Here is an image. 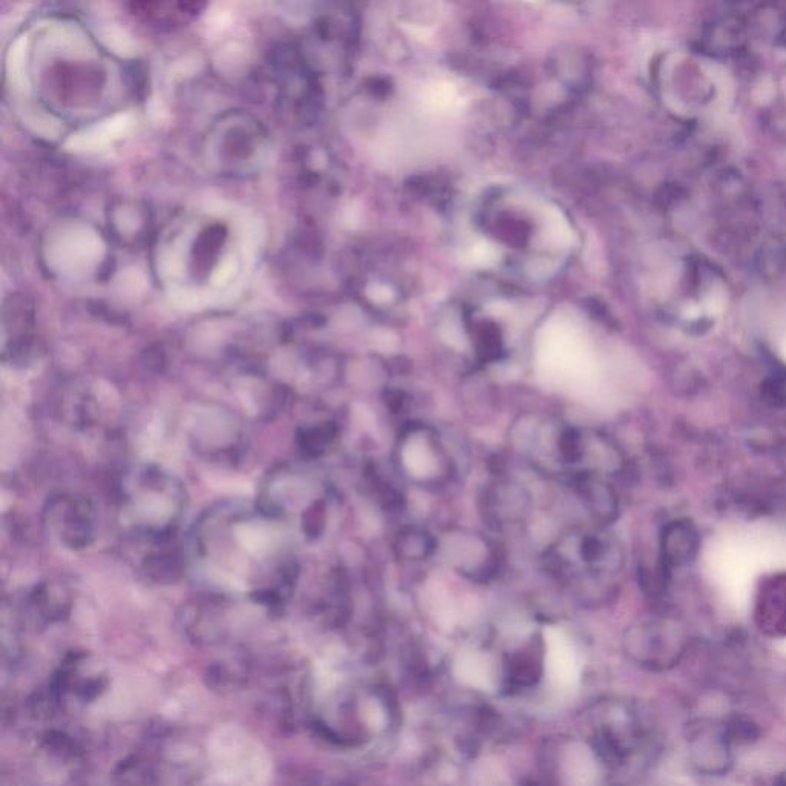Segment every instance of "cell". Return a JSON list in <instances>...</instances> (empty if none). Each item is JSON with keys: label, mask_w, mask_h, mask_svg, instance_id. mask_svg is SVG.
<instances>
[{"label": "cell", "mask_w": 786, "mask_h": 786, "mask_svg": "<svg viewBox=\"0 0 786 786\" xmlns=\"http://www.w3.org/2000/svg\"><path fill=\"white\" fill-rule=\"evenodd\" d=\"M48 524L70 549H85L93 542L96 510L85 496L60 495L48 502Z\"/></svg>", "instance_id": "3957f363"}, {"label": "cell", "mask_w": 786, "mask_h": 786, "mask_svg": "<svg viewBox=\"0 0 786 786\" xmlns=\"http://www.w3.org/2000/svg\"><path fill=\"white\" fill-rule=\"evenodd\" d=\"M183 564L179 553L160 549L149 553L143 561V572L159 584H172L182 575Z\"/></svg>", "instance_id": "ba28073f"}, {"label": "cell", "mask_w": 786, "mask_h": 786, "mask_svg": "<svg viewBox=\"0 0 786 786\" xmlns=\"http://www.w3.org/2000/svg\"><path fill=\"white\" fill-rule=\"evenodd\" d=\"M326 526V507L323 502L317 501L306 510L303 516V532L309 538H317Z\"/></svg>", "instance_id": "4fadbf2b"}, {"label": "cell", "mask_w": 786, "mask_h": 786, "mask_svg": "<svg viewBox=\"0 0 786 786\" xmlns=\"http://www.w3.org/2000/svg\"><path fill=\"white\" fill-rule=\"evenodd\" d=\"M724 734L728 744H751L759 739L760 730L753 720L745 716H733L724 725Z\"/></svg>", "instance_id": "7c38bea8"}, {"label": "cell", "mask_w": 786, "mask_h": 786, "mask_svg": "<svg viewBox=\"0 0 786 786\" xmlns=\"http://www.w3.org/2000/svg\"><path fill=\"white\" fill-rule=\"evenodd\" d=\"M456 678L461 684L469 685L476 690L490 691L493 688L492 671L486 659L476 654H466L455 664Z\"/></svg>", "instance_id": "30bf717a"}, {"label": "cell", "mask_w": 786, "mask_h": 786, "mask_svg": "<svg viewBox=\"0 0 786 786\" xmlns=\"http://www.w3.org/2000/svg\"><path fill=\"white\" fill-rule=\"evenodd\" d=\"M774 786H786V777H777L776 782H774Z\"/></svg>", "instance_id": "5bb4252c"}, {"label": "cell", "mask_w": 786, "mask_h": 786, "mask_svg": "<svg viewBox=\"0 0 786 786\" xmlns=\"http://www.w3.org/2000/svg\"><path fill=\"white\" fill-rule=\"evenodd\" d=\"M489 519L501 526L507 519L521 518L526 510L527 496L524 490L512 484H501L498 489L490 490L486 498Z\"/></svg>", "instance_id": "5b68a950"}, {"label": "cell", "mask_w": 786, "mask_h": 786, "mask_svg": "<svg viewBox=\"0 0 786 786\" xmlns=\"http://www.w3.org/2000/svg\"><path fill=\"white\" fill-rule=\"evenodd\" d=\"M618 547L605 533L573 530L550 550V569L573 584H590L619 569Z\"/></svg>", "instance_id": "6da1fadb"}, {"label": "cell", "mask_w": 786, "mask_h": 786, "mask_svg": "<svg viewBox=\"0 0 786 786\" xmlns=\"http://www.w3.org/2000/svg\"><path fill=\"white\" fill-rule=\"evenodd\" d=\"M222 125L215 126V148L220 152L218 162L229 172H248L252 160L263 151L266 134L251 117L232 116L231 120H223Z\"/></svg>", "instance_id": "7a4b0ae2"}, {"label": "cell", "mask_w": 786, "mask_h": 786, "mask_svg": "<svg viewBox=\"0 0 786 786\" xmlns=\"http://www.w3.org/2000/svg\"><path fill=\"white\" fill-rule=\"evenodd\" d=\"M575 486L584 506L596 519L608 522L615 518L618 510L615 493L595 472H579Z\"/></svg>", "instance_id": "277c9868"}, {"label": "cell", "mask_w": 786, "mask_h": 786, "mask_svg": "<svg viewBox=\"0 0 786 786\" xmlns=\"http://www.w3.org/2000/svg\"><path fill=\"white\" fill-rule=\"evenodd\" d=\"M338 427L334 421H324L311 427L298 429L297 444L301 452L311 458L323 455L337 440Z\"/></svg>", "instance_id": "9c48e42d"}, {"label": "cell", "mask_w": 786, "mask_h": 786, "mask_svg": "<svg viewBox=\"0 0 786 786\" xmlns=\"http://www.w3.org/2000/svg\"><path fill=\"white\" fill-rule=\"evenodd\" d=\"M547 671L553 684L561 688L575 687L578 684L579 670L575 656L559 638L549 639L547 651Z\"/></svg>", "instance_id": "8992f818"}, {"label": "cell", "mask_w": 786, "mask_h": 786, "mask_svg": "<svg viewBox=\"0 0 786 786\" xmlns=\"http://www.w3.org/2000/svg\"><path fill=\"white\" fill-rule=\"evenodd\" d=\"M436 539L420 527H406L398 533L395 552L404 561H426L435 553Z\"/></svg>", "instance_id": "52a82bcc"}, {"label": "cell", "mask_w": 786, "mask_h": 786, "mask_svg": "<svg viewBox=\"0 0 786 786\" xmlns=\"http://www.w3.org/2000/svg\"><path fill=\"white\" fill-rule=\"evenodd\" d=\"M783 349H785V354H786V338H785V343H783Z\"/></svg>", "instance_id": "9a60e30c"}, {"label": "cell", "mask_w": 786, "mask_h": 786, "mask_svg": "<svg viewBox=\"0 0 786 786\" xmlns=\"http://www.w3.org/2000/svg\"><path fill=\"white\" fill-rule=\"evenodd\" d=\"M595 759L584 745L572 747L565 757V776L570 786H590L595 780Z\"/></svg>", "instance_id": "8fae6325"}]
</instances>
